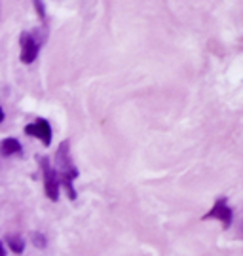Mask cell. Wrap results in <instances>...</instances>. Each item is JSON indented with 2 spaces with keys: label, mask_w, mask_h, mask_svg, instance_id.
Returning <instances> with one entry per match:
<instances>
[{
  "label": "cell",
  "mask_w": 243,
  "mask_h": 256,
  "mask_svg": "<svg viewBox=\"0 0 243 256\" xmlns=\"http://www.w3.org/2000/svg\"><path fill=\"white\" fill-rule=\"evenodd\" d=\"M8 243H10V248H12L14 252H18V254H21L23 248H25V243H23L21 238H8Z\"/></svg>",
  "instance_id": "7"
},
{
  "label": "cell",
  "mask_w": 243,
  "mask_h": 256,
  "mask_svg": "<svg viewBox=\"0 0 243 256\" xmlns=\"http://www.w3.org/2000/svg\"><path fill=\"white\" fill-rule=\"evenodd\" d=\"M203 218H216L222 222L224 228H230V224H232V210L228 207V202H226L224 198L216 200V203L213 205V209L209 210Z\"/></svg>",
  "instance_id": "5"
},
{
  "label": "cell",
  "mask_w": 243,
  "mask_h": 256,
  "mask_svg": "<svg viewBox=\"0 0 243 256\" xmlns=\"http://www.w3.org/2000/svg\"><path fill=\"white\" fill-rule=\"evenodd\" d=\"M2 120H4V112H2V108H0V124H2Z\"/></svg>",
  "instance_id": "10"
},
{
  "label": "cell",
  "mask_w": 243,
  "mask_h": 256,
  "mask_svg": "<svg viewBox=\"0 0 243 256\" xmlns=\"http://www.w3.org/2000/svg\"><path fill=\"white\" fill-rule=\"evenodd\" d=\"M0 256H6V252H4V247H2V243H0Z\"/></svg>",
  "instance_id": "9"
},
{
  "label": "cell",
  "mask_w": 243,
  "mask_h": 256,
  "mask_svg": "<svg viewBox=\"0 0 243 256\" xmlns=\"http://www.w3.org/2000/svg\"><path fill=\"white\" fill-rule=\"evenodd\" d=\"M0 152L2 156H14L21 152V144H19L18 138H4L0 142Z\"/></svg>",
  "instance_id": "6"
},
{
  "label": "cell",
  "mask_w": 243,
  "mask_h": 256,
  "mask_svg": "<svg viewBox=\"0 0 243 256\" xmlns=\"http://www.w3.org/2000/svg\"><path fill=\"white\" fill-rule=\"evenodd\" d=\"M33 2H35V8H36V14H38V18H40L46 23V6H44V2H42V0H33Z\"/></svg>",
  "instance_id": "8"
},
{
  "label": "cell",
  "mask_w": 243,
  "mask_h": 256,
  "mask_svg": "<svg viewBox=\"0 0 243 256\" xmlns=\"http://www.w3.org/2000/svg\"><path fill=\"white\" fill-rule=\"evenodd\" d=\"M25 133H27L29 137L40 138L44 146H50V142H52V126L44 118H38L35 124H29L27 128H25Z\"/></svg>",
  "instance_id": "4"
},
{
  "label": "cell",
  "mask_w": 243,
  "mask_h": 256,
  "mask_svg": "<svg viewBox=\"0 0 243 256\" xmlns=\"http://www.w3.org/2000/svg\"><path fill=\"white\" fill-rule=\"evenodd\" d=\"M55 173H57V178H59V184L67 188V194L71 200H76V192H74V186L72 182L78 178V169L76 165L72 164L71 158V148H69V142L65 140L61 142V146L55 154Z\"/></svg>",
  "instance_id": "1"
},
{
  "label": "cell",
  "mask_w": 243,
  "mask_h": 256,
  "mask_svg": "<svg viewBox=\"0 0 243 256\" xmlns=\"http://www.w3.org/2000/svg\"><path fill=\"white\" fill-rule=\"evenodd\" d=\"M21 61L25 64L35 63V59L40 54V46H42V40L36 38L35 32H23L21 34Z\"/></svg>",
  "instance_id": "3"
},
{
  "label": "cell",
  "mask_w": 243,
  "mask_h": 256,
  "mask_svg": "<svg viewBox=\"0 0 243 256\" xmlns=\"http://www.w3.org/2000/svg\"><path fill=\"white\" fill-rule=\"evenodd\" d=\"M38 164H40V169H42V176H44V192L46 196L52 200V202H57L59 200V178H57V173H55L54 165L50 164V160L46 158H38Z\"/></svg>",
  "instance_id": "2"
}]
</instances>
